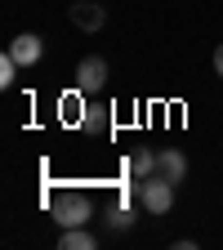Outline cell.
<instances>
[{"mask_svg": "<svg viewBox=\"0 0 223 250\" xmlns=\"http://www.w3.org/2000/svg\"><path fill=\"white\" fill-rule=\"evenodd\" d=\"M67 18H72V27H76V31H89V36L107 27V9L99 5V0H76V5L67 9Z\"/></svg>", "mask_w": 223, "mask_h": 250, "instance_id": "4", "label": "cell"}, {"mask_svg": "<svg viewBox=\"0 0 223 250\" xmlns=\"http://www.w3.org/2000/svg\"><path fill=\"white\" fill-rule=\"evenodd\" d=\"M103 112H107V107H89V112L81 116V125H85L89 134H94V130H103V125H107V116H103Z\"/></svg>", "mask_w": 223, "mask_h": 250, "instance_id": "11", "label": "cell"}, {"mask_svg": "<svg viewBox=\"0 0 223 250\" xmlns=\"http://www.w3.org/2000/svg\"><path fill=\"white\" fill-rule=\"evenodd\" d=\"M58 246H62V250H94L99 241H94V232H85V228H62Z\"/></svg>", "mask_w": 223, "mask_h": 250, "instance_id": "8", "label": "cell"}, {"mask_svg": "<svg viewBox=\"0 0 223 250\" xmlns=\"http://www.w3.org/2000/svg\"><path fill=\"white\" fill-rule=\"evenodd\" d=\"M49 210L58 219V228H85L94 219V201L85 192H54L49 197Z\"/></svg>", "mask_w": 223, "mask_h": 250, "instance_id": "1", "label": "cell"}, {"mask_svg": "<svg viewBox=\"0 0 223 250\" xmlns=\"http://www.w3.org/2000/svg\"><path fill=\"white\" fill-rule=\"evenodd\" d=\"M214 76H223V45L214 49Z\"/></svg>", "mask_w": 223, "mask_h": 250, "instance_id": "12", "label": "cell"}, {"mask_svg": "<svg viewBox=\"0 0 223 250\" xmlns=\"http://www.w3.org/2000/svg\"><path fill=\"white\" fill-rule=\"evenodd\" d=\"M107 224H112L116 232H121V228H130V224H134V214H130V206H112V210H107Z\"/></svg>", "mask_w": 223, "mask_h": 250, "instance_id": "10", "label": "cell"}, {"mask_svg": "<svg viewBox=\"0 0 223 250\" xmlns=\"http://www.w3.org/2000/svg\"><path fill=\"white\" fill-rule=\"evenodd\" d=\"M139 201H143L147 214H170V210H174V183H170L165 174L139 179Z\"/></svg>", "mask_w": 223, "mask_h": 250, "instance_id": "2", "label": "cell"}, {"mask_svg": "<svg viewBox=\"0 0 223 250\" xmlns=\"http://www.w3.org/2000/svg\"><path fill=\"white\" fill-rule=\"evenodd\" d=\"M103 85H107V58L85 54L76 62V94H99Z\"/></svg>", "mask_w": 223, "mask_h": 250, "instance_id": "3", "label": "cell"}, {"mask_svg": "<svg viewBox=\"0 0 223 250\" xmlns=\"http://www.w3.org/2000/svg\"><path fill=\"white\" fill-rule=\"evenodd\" d=\"M125 166H130L134 179H147V174H156V152L152 147H134L130 156H125Z\"/></svg>", "mask_w": 223, "mask_h": 250, "instance_id": "7", "label": "cell"}, {"mask_svg": "<svg viewBox=\"0 0 223 250\" xmlns=\"http://www.w3.org/2000/svg\"><path fill=\"white\" fill-rule=\"evenodd\" d=\"M156 174H165L170 183H183V174H187V156H183L179 147L156 152Z\"/></svg>", "mask_w": 223, "mask_h": 250, "instance_id": "6", "label": "cell"}, {"mask_svg": "<svg viewBox=\"0 0 223 250\" xmlns=\"http://www.w3.org/2000/svg\"><path fill=\"white\" fill-rule=\"evenodd\" d=\"M9 54L18 58V67H36L41 54H45V41H41V36H31V31H22V36L9 41Z\"/></svg>", "mask_w": 223, "mask_h": 250, "instance_id": "5", "label": "cell"}, {"mask_svg": "<svg viewBox=\"0 0 223 250\" xmlns=\"http://www.w3.org/2000/svg\"><path fill=\"white\" fill-rule=\"evenodd\" d=\"M22 67H18V58L5 49V54H0V85H14V76H18Z\"/></svg>", "mask_w": 223, "mask_h": 250, "instance_id": "9", "label": "cell"}]
</instances>
